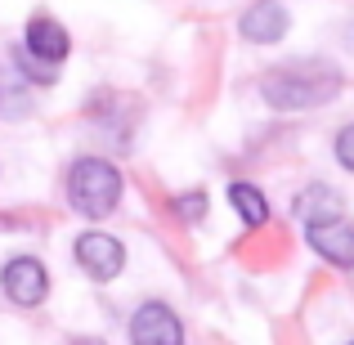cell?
<instances>
[{"mask_svg":"<svg viewBox=\"0 0 354 345\" xmlns=\"http://www.w3.org/2000/svg\"><path fill=\"white\" fill-rule=\"evenodd\" d=\"M260 95L278 113H305V108L332 104L341 95V72L332 63H292V68H274L260 81Z\"/></svg>","mask_w":354,"mask_h":345,"instance_id":"cell-1","label":"cell"},{"mask_svg":"<svg viewBox=\"0 0 354 345\" xmlns=\"http://www.w3.org/2000/svg\"><path fill=\"white\" fill-rule=\"evenodd\" d=\"M68 202L90 220L108 216L121 202V171L104 157H81L68 171Z\"/></svg>","mask_w":354,"mask_h":345,"instance_id":"cell-2","label":"cell"},{"mask_svg":"<svg viewBox=\"0 0 354 345\" xmlns=\"http://www.w3.org/2000/svg\"><path fill=\"white\" fill-rule=\"evenodd\" d=\"M72 251H77V265L86 269L95 283H113L121 269H126V247H121V238H113V233L90 229V233L77 238Z\"/></svg>","mask_w":354,"mask_h":345,"instance_id":"cell-3","label":"cell"},{"mask_svg":"<svg viewBox=\"0 0 354 345\" xmlns=\"http://www.w3.org/2000/svg\"><path fill=\"white\" fill-rule=\"evenodd\" d=\"M130 345H184V328L171 305L148 301L130 314Z\"/></svg>","mask_w":354,"mask_h":345,"instance_id":"cell-4","label":"cell"},{"mask_svg":"<svg viewBox=\"0 0 354 345\" xmlns=\"http://www.w3.org/2000/svg\"><path fill=\"white\" fill-rule=\"evenodd\" d=\"M0 287H5V296L14 305H41L50 296V274H45V265L36 256H14L5 265V274H0Z\"/></svg>","mask_w":354,"mask_h":345,"instance_id":"cell-5","label":"cell"},{"mask_svg":"<svg viewBox=\"0 0 354 345\" xmlns=\"http://www.w3.org/2000/svg\"><path fill=\"white\" fill-rule=\"evenodd\" d=\"M242 36H247L251 45H278L287 36V27H292V18H287V5L283 0H256V5L242 14Z\"/></svg>","mask_w":354,"mask_h":345,"instance_id":"cell-6","label":"cell"},{"mask_svg":"<svg viewBox=\"0 0 354 345\" xmlns=\"http://www.w3.org/2000/svg\"><path fill=\"white\" fill-rule=\"evenodd\" d=\"M305 238H310V247L319 251L328 265L354 269V225H350L346 216L328 220V225H310V229H305Z\"/></svg>","mask_w":354,"mask_h":345,"instance_id":"cell-7","label":"cell"},{"mask_svg":"<svg viewBox=\"0 0 354 345\" xmlns=\"http://www.w3.org/2000/svg\"><path fill=\"white\" fill-rule=\"evenodd\" d=\"M27 54H32L36 63H50V68H59L63 59H68V50H72V36L63 32L54 18H32L27 23Z\"/></svg>","mask_w":354,"mask_h":345,"instance_id":"cell-8","label":"cell"},{"mask_svg":"<svg viewBox=\"0 0 354 345\" xmlns=\"http://www.w3.org/2000/svg\"><path fill=\"white\" fill-rule=\"evenodd\" d=\"M296 216L305 220V229H310V225H328V220H341V198L332 189H323V184H314V189H305L301 198H296Z\"/></svg>","mask_w":354,"mask_h":345,"instance_id":"cell-9","label":"cell"},{"mask_svg":"<svg viewBox=\"0 0 354 345\" xmlns=\"http://www.w3.org/2000/svg\"><path fill=\"white\" fill-rule=\"evenodd\" d=\"M229 202H234L238 220H242V225H251V229H260V225L269 220V202H265V193L251 189V184H229Z\"/></svg>","mask_w":354,"mask_h":345,"instance_id":"cell-10","label":"cell"},{"mask_svg":"<svg viewBox=\"0 0 354 345\" xmlns=\"http://www.w3.org/2000/svg\"><path fill=\"white\" fill-rule=\"evenodd\" d=\"M337 162L346 166V171H354V121L341 126V135H337Z\"/></svg>","mask_w":354,"mask_h":345,"instance_id":"cell-11","label":"cell"},{"mask_svg":"<svg viewBox=\"0 0 354 345\" xmlns=\"http://www.w3.org/2000/svg\"><path fill=\"white\" fill-rule=\"evenodd\" d=\"M175 211H180L184 220H202V211H207V198H202V193H184V198L175 202Z\"/></svg>","mask_w":354,"mask_h":345,"instance_id":"cell-12","label":"cell"},{"mask_svg":"<svg viewBox=\"0 0 354 345\" xmlns=\"http://www.w3.org/2000/svg\"><path fill=\"white\" fill-rule=\"evenodd\" d=\"M72 345H104V341H95V337H81V341H72Z\"/></svg>","mask_w":354,"mask_h":345,"instance_id":"cell-13","label":"cell"},{"mask_svg":"<svg viewBox=\"0 0 354 345\" xmlns=\"http://www.w3.org/2000/svg\"><path fill=\"white\" fill-rule=\"evenodd\" d=\"M350 345H354V341H350Z\"/></svg>","mask_w":354,"mask_h":345,"instance_id":"cell-14","label":"cell"}]
</instances>
